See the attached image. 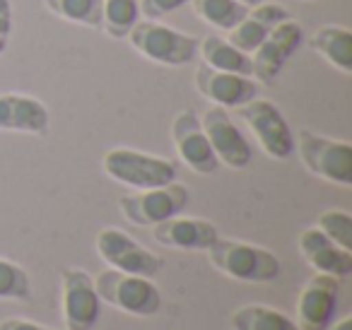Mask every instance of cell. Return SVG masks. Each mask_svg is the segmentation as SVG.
<instances>
[{"label":"cell","mask_w":352,"mask_h":330,"mask_svg":"<svg viewBox=\"0 0 352 330\" xmlns=\"http://www.w3.org/2000/svg\"><path fill=\"white\" fill-rule=\"evenodd\" d=\"M208 261L217 272L239 282H273L280 275V258L273 251L236 239H217L208 248Z\"/></svg>","instance_id":"6da1fadb"},{"label":"cell","mask_w":352,"mask_h":330,"mask_svg":"<svg viewBox=\"0 0 352 330\" xmlns=\"http://www.w3.org/2000/svg\"><path fill=\"white\" fill-rule=\"evenodd\" d=\"M102 169L111 181L135 190L160 188V186L174 184L176 176H179L176 162L131 150V147L109 150L102 160Z\"/></svg>","instance_id":"7a4b0ae2"},{"label":"cell","mask_w":352,"mask_h":330,"mask_svg":"<svg viewBox=\"0 0 352 330\" xmlns=\"http://www.w3.org/2000/svg\"><path fill=\"white\" fill-rule=\"evenodd\" d=\"M128 44L152 63L182 68L198 58V39L162 25L160 20H142L128 32Z\"/></svg>","instance_id":"3957f363"},{"label":"cell","mask_w":352,"mask_h":330,"mask_svg":"<svg viewBox=\"0 0 352 330\" xmlns=\"http://www.w3.org/2000/svg\"><path fill=\"white\" fill-rule=\"evenodd\" d=\"M94 287L99 299L128 316H155L162 309V292L150 277L109 267L94 277Z\"/></svg>","instance_id":"277c9868"},{"label":"cell","mask_w":352,"mask_h":330,"mask_svg":"<svg viewBox=\"0 0 352 330\" xmlns=\"http://www.w3.org/2000/svg\"><path fill=\"white\" fill-rule=\"evenodd\" d=\"M302 164L314 176L328 181V184L350 188L352 186V145L345 140L318 135L311 131H299L294 140Z\"/></svg>","instance_id":"5b68a950"},{"label":"cell","mask_w":352,"mask_h":330,"mask_svg":"<svg viewBox=\"0 0 352 330\" xmlns=\"http://www.w3.org/2000/svg\"><path fill=\"white\" fill-rule=\"evenodd\" d=\"M188 205V188L179 181L160 186V188H147L128 193L118 200L123 217L135 227H155L160 222L182 214Z\"/></svg>","instance_id":"8992f818"},{"label":"cell","mask_w":352,"mask_h":330,"mask_svg":"<svg viewBox=\"0 0 352 330\" xmlns=\"http://www.w3.org/2000/svg\"><path fill=\"white\" fill-rule=\"evenodd\" d=\"M241 121L256 135L261 150L273 160H287L294 155V133L280 109L268 99H251L249 104L236 109Z\"/></svg>","instance_id":"52a82bcc"},{"label":"cell","mask_w":352,"mask_h":330,"mask_svg":"<svg viewBox=\"0 0 352 330\" xmlns=\"http://www.w3.org/2000/svg\"><path fill=\"white\" fill-rule=\"evenodd\" d=\"M60 311L68 330H92L102 314V299L94 287V277L82 267H65L60 272Z\"/></svg>","instance_id":"ba28073f"},{"label":"cell","mask_w":352,"mask_h":330,"mask_svg":"<svg viewBox=\"0 0 352 330\" xmlns=\"http://www.w3.org/2000/svg\"><path fill=\"white\" fill-rule=\"evenodd\" d=\"M97 253L107 265H111L113 270L131 272V275H142V277H155L157 272L164 267V261L160 256H155L152 251L142 248L133 236H128L126 232L116 227H107L97 234L94 239Z\"/></svg>","instance_id":"9c48e42d"},{"label":"cell","mask_w":352,"mask_h":330,"mask_svg":"<svg viewBox=\"0 0 352 330\" xmlns=\"http://www.w3.org/2000/svg\"><path fill=\"white\" fill-rule=\"evenodd\" d=\"M302 41H304V30L292 17L280 22L278 27H273L268 32V36L263 39V44L251 56V70H254L251 78L258 85H273L278 80V75L283 73L285 63L302 46Z\"/></svg>","instance_id":"30bf717a"},{"label":"cell","mask_w":352,"mask_h":330,"mask_svg":"<svg viewBox=\"0 0 352 330\" xmlns=\"http://www.w3.org/2000/svg\"><path fill=\"white\" fill-rule=\"evenodd\" d=\"M201 126L208 135L212 152H215L217 162L230 169H246L254 160V150H251L249 140L244 138V133L236 128V123L232 121V116L227 113V109L222 107H210L201 116Z\"/></svg>","instance_id":"8fae6325"},{"label":"cell","mask_w":352,"mask_h":330,"mask_svg":"<svg viewBox=\"0 0 352 330\" xmlns=\"http://www.w3.org/2000/svg\"><path fill=\"white\" fill-rule=\"evenodd\" d=\"M171 140H174L176 155L182 160V164H186L193 174L210 176L217 171L220 162H217L215 152H212L208 135L201 126V118L196 111L186 109L171 123Z\"/></svg>","instance_id":"7c38bea8"},{"label":"cell","mask_w":352,"mask_h":330,"mask_svg":"<svg viewBox=\"0 0 352 330\" xmlns=\"http://www.w3.org/2000/svg\"><path fill=\"white\" fill-rule=\"evenodd\" d=\"M338 299H340V280L333 275L316 272L299 292L297 328L326 330L338 311Z\"/></svg>","instance_id":"4fadbf2b"},{"label":"cell","mask_w":352,"mask_h":330,"mask_svg":"<svg viewBox=\"0 0 352 330\" xmlns=\"http://www.w3.org/2000/svg\"><path fill=\"white\" fill-rule=\"evenodd\" d=\"M196 87L208 102L222 109H239L258 97V82L254 78L208 68L206 63L196 70Z\"/></svg>","instance_id":"5bb4252c"},{"label":"cell","mask_w":352,"mask_h":330,"mask_svg":"<svg viewBox=\"0 0 352 330\" xmlns=\"http://www.w3.org/2000/svg\"><path fill=\"white\" fill-rule=\"evenodd\" d=\"M152 236L157 243L176 251H208L220 239V232L212 222L201 217H176L152 227Z\"/></svg>","instance_id":"9a60e30c"},{"label":"cell","mask_w":352,"mask_h":330,"mask_svg":"<svg viewBox=\"0 0 352 330\" xmlns=\"http://www.w3.org/2000/svg\"><path fill=\"white\" fill-rule=\"evenodd\" d=\"M297 246L302 258L323 275H333L338 280L352 275V251L338 246L318 227H309L299 232Z\"/></svg>","instance_id":"2e32d148"},{"label":"cell","mask_w":352,"mask_h":330,"mask_svg":"<svg viewBox=\"0 0 352 330\" xmlns=\"http://www.w3.org/2000/svg\"><path fill=\"white\" fill-rule=\"evenodd\" d=\"M49 109L44 102L27 94L6 92L0 94V131L46 135L49 133Z\"/></svg>","instance_id":"e0dca14e"},{"label":"cell","mask_w":352,"mask_h":330,"mask_svg":"<svg viewBox=\"0 0 352 330\" xmlns=\"http://www.w3.org/2000/svg\"><path fill=\"white\" fill-rule=\"evenodd\" d=\"M311 49L328 65L340 70L342 75L352 73V32L347 27L342 25L318 27L316 34L311 36Z\"/></svg>","instance_id":"ac0fdd59"},{"label":"cell","mask_w":352,"mask_h":330,"mask_svg":"<svg viewBox=\"0 0 352 330\" xmlns=\"http://www.w3.org/2000/svg\"><path fill=\"white\" fill-rule=\"evenodd\" d=\"M198 56L208 68L222 70V73H236L246 75V78H251V73H254L251 70V56L241 54L227 39H220L215 34L198 41Z\"/></svg>","instance_id":"d6986e66"},{"label":"cell","mask_w":352,"mask_h":330,"mask_svg":"<svg viewBox=\"0 0 352 330\" xmlns=\"http://www.w3.org/2000/svg\"><path fill=\"white\" fill-rule=\"evenodd\" d=\"M232 330H299L287 314L263 304H246L230 316Z\"/></svg>","instance_id":"ffe728a7"},{"label":"cell","mask_w":352,"mask_h":330,"mask_svg":"<svg viewBox=\"0 0 352 330\" xmlns=\"http://www.w3.org/2000/svg\"><path fill=\"white\" fill-rule=\"evenodd\" d=\"M193 12L201 17L206 25L215 30L230 32L246 17L249 8H244L236 0H191Z\"/></svg>","instance_id":"44dd1931"},{"label":"cell","mask_w":352,"mask_h":330,"mask_svg":"<svg viewBox=\"0 0 352 330\" xmlns=\"http://www.w3.org/2000/svg\"><path fill=\"white\" fill-rule=\"evenodd\" d=\"M138 22H140L138 0H102V30L111 39H126Z\"/></svg>","instance_id":"7402d4cb"},{"label":"cell","mask_w":352,"mask_h":330,"mask_svg":"<svg viewBox=\"0 0 352 330\" xmlns=\"http://www.w3.org/2000/svg\"><path fill=\"white\" fill-rule=\"evenodd\" d=\"M56 17L89 30H102V0H44Z\"/></svg>","instance_id":"603a6c76"},{"label":"cell","mask_w":352,"mask_h":330,"mask_svg":"<svg viewBox=\"0 0 352 330\" xmlns=\"http://www.w3.org/2000/svg\"><path fill=\"white\" fill-rule=\"evenodd\" d=\"M32 294V280L27 270L17 263L0 258V299L25 301Z\"/></svg>","instance_id":"cb8c5ba5"},{"label":"cell","mask_w":352,"mask_h":330,"mask_svg":"<svg viewBox=\"0 0 352 330\" xmlns=\"http://www.w3.org/2000/svg\"><path fill=\"white\" fill-rule=\"evenodd\" d=\"M316 227L338 246L352 251V214L345 210H323L316 219Z\"/></svg>","instance_id":"d4e9b609"},{"label":"cell","mask_w":352,"mask_h":330,"mask_svg":"<svg viewBox=\"0 0 352 330\" xmlns=\"http://www.w3.org/2000/svg\"><path fill=\"white\" fill-rule=\"evenodd\" d=\"M268 32H270L268 27L261 25L258 20H254V17L246 12L244 20H241L234 30H230L227 41H230L234 49H239L241 54H254V51L263 44V39L268 36Z\"/></svg>","instance_id":"484cf974"},{"label":"cell","mask_w":352,"mask_h":330,"mask_svg":"<svg viewBox=\"0 0 352 330\" xmlns=\"http://www.w3.org/2000/svg\"><path fill=\"white\" fill-rule=\"evenodd\" d=\"M191 0H138V6H140V15L145 20H162V17L171 15L176 12L179 8L188 6Z\"/></svg>","instance_id":"4316f807"},{"label":"cell","mask_w":352,"mask_h":330,"mask_svg":"<svg viewBox=\"0 0 352 330\" xmlns=\"http://www.w3.org/2000/svg\"><path fill=\"white\" fill-rule=\"evenodd\" d=\"M249 15L254 17V20H258L261 25H265L268 30L278 27L280 22L289 20V10L283 6H278V3H258V6L251 8Z\"/></svg>","instance_id":"83f0119b"},{"label":"cell","mask_w":352,"mask_h":330,"mask_svg":"<svg viewBox=\"0 0 352 330\" xmlns=\"http://www.w3.org/2000/svg\"><path fill=\"white\" fill-rule=\"evenodd\" d=\"M0 330H54V328H46V325H39L27 318H6L0 323Z\"/></svg>","instance_id":"f1b7e54d"},{"label":"cell","mask_w":352,"mask_h":330,"mask_svg":"<svg viewBox=\"0 0 352 330\" xmlns=\"http://www.w3.org/2000/svg\"><path fill=\"white\" fill-rule=\"evenodd\" d=\"M10 32H12V15H0V56L8 51Z\"/></svg>","instance_id":"f546056e"},{"label":"cell","mask_w":352,"mask_h":330,"mask_svg":"<svg viewBox=\"0 0 352 330\" xmlns=\"http://www.w3.org/2000/svg\"><path fill=\"white\" fill-rule=\"evenodd\" d=\"M326 330H352V316H345V318H340L338 323L328 325Z\"/></svg>","instance_id":"4dcf8cb0"},{"label":"cell","mask_w":352,"mask_h":330,"mask_svg":"<svg viewBox=\"0 0 352 330\" xmlns=\"http://www.w3.org/2000/svg\"><path fill=\"white\" fill-rule=\"evenodd\" d=\"M0 15H12V3H10V0H0Z\"/></svg>","instance_id":"1f68e13d"},{"label":"cell","mask_w":352,"mask_h":330,"mask_svg":"<svg viewBox=\"0 0 352 330\" xmlns=\"http://www.w3.org/2000/svg\"><path fill=\"white\" fill-rule=\"evenodd\" d=\"M236 3H241L244 8H254V6H258V3H263V0H236Z\"/></svg>","instance_id":"d6a6232c"}]
</instances>
